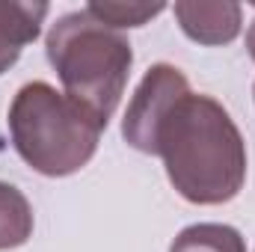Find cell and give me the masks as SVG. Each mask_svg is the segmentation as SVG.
I'll return each instance as SVG.
<instances>
[{
	"mask_svg": "<svg viewBox=\"0 0 255 252\" xmlns=\"http://www.w3.org/2000/svg\"><path fill=\"white\" fill-rule=\"evenodd\" d=\"M247 51L255 60V18H253V24H250V33H247Z\"/></svg>",
	"mask_w": 255,
	"mask_h": 252,
	"instance_id": "cell-10",
	"label": "cell"
},
{
	"mask_svg": "<svg viewBox=\"0 0 255 252\" xmlns=\"http://www.w3.org/2000/svg\"><path fill=\"white\" fill-rule=\"evenodd\" d=\"M45 15H48V3L0 0V74L12 68L15 60L21 57L24 45H30L39 36Z\"/></svg>",
	"mask_w": 255,
	"mask_h": 252,
	"instance_id": "cell-6",
	"label": "cell"
},
{
	"mask_svg": "<svg viewBox=\"0 0 255 252\" xmlns=\"http://www.w3.org/2000/svg\"><path fill=\"white\" fill-rule=\"evenodd\" d=\"M98 21L125 30V27H142L154 15H160L166 6L163 3H89L86 6Z\"/></svg>",
	"mask_w": 255,
	"mask_h": 252,
	"instance_id": "cell-9",
	"label": "cell"
},
{
	"mask_svg": "<svg viewBox=\"0 0 255 252\" xmlns=\"http://www.w3.org/2000/svg\"><path fill=\"white\" fill-rule=\"evenodd\" d=\"M48 63L60 74L65 95L107 127L125 92L133 51L122 30L98 21L86 6L63 15L45 42Z\"/></svg>",
	"mask_w": 255,
	"mask_h": 252,
	"instance_id": "cell-2",
	"label": "cell"
},
{
	"mask_svg": "<svg viewBox=\"0 0 255 252\" xmlns=\"http://www.w3.org/2000/svg\"><path fill=\"white\" fill-rule=\"evenodd\" d=\"M187 92H190V83L175 65H151L145 71L142 83L136 86V92L128 104L125 122H122V136L128 145L142 154H151L154 133H157L160 122L166 119L169 107Z\"/></svg>",
	"mask_w": 255,
	"mask_h": 252,
	"instance_id": "cell-4",
	"label": "cell"
},
{
	"mask_svg": "<svg viewBox=\"0 0 255 252\" xmlns=\"http://www.w3.org/2000/svg\"><path fill=\"white\" fill-rule=\"evenodd\" d=\"M33 235V208L18 187L0 181V250L24 247Z\"/></svg>",
	"mask_w": 255,
	"mask_h": 252,
	"instance_id": "cell-7",
	"label": "cell"
},
{
	"mask_svg": "<svg viewBox=\"0 0 255 252\" xmlns=\"http://www.w3.org/2000/svg\"><path fill=\"white\" fill-rule=\"evenodd\" d=\"M172 187L193 205H223L247 181V145L226 107L208 95H181L154 133Z\"/></svg>",
	"mask_w": 255,
	"mask_h": 252,
	"instance_id": "cell-1",
	"label": "cell"
},
{
	"mask_svg": "<svg viewBox=\"0 0 255 252\" xmlns=\"http://www.w3.org/2000/svg\"><path fill=\"white\" fill-rule=\"evenodd\" d=\"M172 12L193 42L211 48L235 42L244 24V9L238 3H175Z\"/></svg>",
	"mask_w": 255,
	"mask_h": 252,
	"instance_id": "cell-5",
	"label": "cell"
},
{
	"mask_svg": "<svg viewBox=\"0 0 255 252\" xmlns=\"http://www.w3.org/2000/svg\"><path fill=\"white\" fill-rule=\"evenodd\" d=\"M101 130L83 107L42 80L24 83L9 107L15 151L27 166L51 178L83 169L98 148Z\"/></svg>",
	"mask_w": 255,
	"mask_h": 252,
	"instance_id": "cell-3",
	"label": "cell"
},
{
	"mask_svg": "<svg viewBox=\"0 0 255 252\" xmlns=\"http://www.w3.org/2000/svg\"><path fill=\"white\" fill-rule=\"evenodd\" d=\"M169 252H247V244L238 229L223 223H196L187 226L175 241Z\"/></svg>",
	"mask_w": 255,
	"mask_h": 252,
	"instance_id": "cell-8",
	"label": "cell"
}]
</instances>
